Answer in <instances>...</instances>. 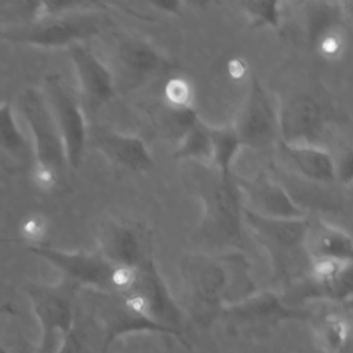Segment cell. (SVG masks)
Listing matches in <instances>:
<instances>
[{
  "instance_id": "cell-1",
  "label": "cell",
  "mask_w": 353,
  "mask_h": 353,
  "mask_svg": "<svg viewBox=\"0 0 353 353\" xmlns=\"http://www.w3.org/2000/svg\"><path fill=\"white\" fill-rule=\"evenodd\" d=\"M29 251L58 269L68 283L116 295L137 291L145 269L117 265L98 251H66L48 245L29 247Z\"/></svg>"
},
{
  "instance_id": "cell-2",
  "label": "cell",
  "mask_w": 353,
  "mask_h": 353,
  "mask_svg": "<svg viewBox=\"0 0 353 353\" xmlns=\"http://www.w3.org/2000/svg\"><path fill=\"white\" fill-rule=\"evenodd\" d=\"M18 110L30 132L32 178L37 188L57 186L66 160L59 132L41 88L26 87L18 98Z\"/></svg>"
},
{
  "instance_id": "cell-3",
  "label": "cell",
  "mask_w": 353,
  "mask_h": 353,
  "mask_svg": "<svg viewBox=\"0 0 353 353\" xmlns=\"http://www.w3.org/2000/svg\"><path fill=\"white\" fill-rule=\"evenodd\" d=\"M87 3L83 8L0 29V40L43 48L70 47L99 33L106 17Z\"/></svg>"
},
{
  "instance_id": "cell-4",
  "label": "cell",
  "mask_w": 353,
  "mask_h": 353,
  "mask_svg": "<svg viewBox=\"0 0 353 353\" xmlns=\"http://www.w3.org/2000/svg\"><path fill=\"white\" fill-rule=\"evenodd\" d=\"M306 218L270 219L243 208V222L269 254L273 266L280 273L302 270L310 265L305 250Z\"/></svg>"
},
{
  "instance_id": "cell-5",
  "label": "cell",
  "mask_w": 353,
  "mask_h": 353,
  "mask_svg": "<svg viewBox=\"0 0 353 353\" xmlns=\"http://www.w3.org/2000/svg\"><path fill=\"white\" fill-rule=\"evenodd\" d=\"M200 199L203 203L200 232L210 240L239 245L244 225V207L234 176L222 178L212 171V178L204 183Z\"/></svg>"
},
{
  "instance_id": "cell-6",
  "label": "cell",
  "mask_w": 353,
  "mask_h": 353,
  "mask_svg": "<svg viewBox=\"0 0 353 353\" xmlns=\"http://www.w3.org/2000/svg\"><path fill=\"white\" fill-rule=\"evenodd\" d=\"M41 91L59 132L66 165L76 170L83 160L88 142V125L84 109L59 74L46 76Z\"/></svg>"
},
{
  "instance_id": "cell-7",
  "label": "cell",
  "mask_w": 353,
  "mask_h": 353,
  "mask_svg": "<svg viewBox=\"0 0 353 353\" xmlns=\"http://www.w3.org/2000/svg\"><path fill=\"white\" fill-rule=\"evenodd\" d=\"M243 148L266 149L279 142V109L262 84L252 79L248 92L230 123Z\"/></svg>"
},
{
  "instance_id": "cell-8",
  "label": "cell",
  "mask_w": 353,
  "mask_h": 353,
  "mask_svg": "<svg viewBox=\"0 0 353 353\" xmlns=\"http://www.w3.org/2000/svg\"><path fill=\"white\" fill-rule=\"evenodd\" d=\"M109 261L135 269L154 265L149 234L127 221H109L98 230V250Z\"/></svg>"
},
{
  "instance_id": "cell-9",
  "label": "cell",
  "mask_w": 353,
  "mask_h": 353,
  "mask_svg": "<svg viewBox=\"0 0 353 353\" xmlns=\"http://www.w3.org/2000/svg\"><path fill=\"white\" fill-rule=\"evenodd\" d=\"M243 207L252 214L270 219H303L307 212L288 192L266 175L234 178Z\"/></svg>"
},
{
  "instance_id": "cell-10",
  "label": "cell",
  "mask_w": 353,
  "mask_h": 353,
  "mask_svg": "<svg viewBox=\"0 0 353 353\" xmlns=\"http://www.w3.org/2000/svg\"><path fill=\"white\" fill-rule=\"evenodd\" d=\"M74 68L83 109L94 110L109 101L114 91L112 70L83 43L68 47Z\"/></svg>"
},
{
  "instance_id": "cell-11",
  "label": "cell",
  "mask_w": 353,
  "mask_h": 353,
  "mask_svg": "<svg viewBox=\"0 0 353 353\" xmlns=\"http://www.w3.org/2000/svg\"><path fill=\"white\" fill-rule=\"evenodd\" d=\"M112 164L132 172H146L153 168V157L143 139L105 127L88 128V142Z\"/></svg>"
},
{
  "instance_id": "cell-12",
  "label": "cell",
  "mask_w": 353,
  "mask_h": 353,
  "mask_svg": "<svg viewBox=\"0 0 353 353\" xmlns=\"http://www.w3.org/2000/svg\"><path fill=\"white\" fill-rule=\"evenodd\" d=\"M323 127V110L310 97L299 95L279 108V141L285 143H317Z\"/></svg>"
},
{
  "instance_id": "cell-13",
  "label": "cell",
  "mask_w": 353,
  "mask_h": 353,
  "mask_svg": "<svg viewBox=\"0 0 353 353\" xmlns=\"http://www.w3.org/2000/svg\"><path fill=\"white\" fill-rule=\"evenodd\" d=\"M26 294L43 328L41 353L50 347V342L57 330H65L70 321V299L65 285H37L26 287Z\"/></svg>"
},
{
  "instance_id": "cell-14",
  "label": "cell",
  "mask_w": 353,
  "mask_h": 353,
  "mask_svg": "<svg viewBox=\"0 0 353 353\" xmlns=\"http://www.w3.org/2000/svg\"><path fill=\"white\" fill-rule=\"evenodd\" d=\"M277 150L291 170L309 181L331 183L336 179L335 159L319 143H285L279 141Z\"/></svg>"
},
{
  "instance_id": "cell-15",
  "label": "cell",
  "mask_w": 353,
  "mask_h": 353,
  "mask_svg": "<svg viewBox=\"0 0 353 353\" xmlns=\"http://www.w3.org/2000/svg\"><path fill=\"white\" fill-rule=\"evenodd\" d=\"M305 250L310 261L336 259L352 262L353 243L350 234L320 218L306 219Z\"/></svg>"
},
{
  "instance_id": "cell-16",
  "label": "cell",
  "mask_w": 353,
  "mask_h": 353,
  "mask_svg": "<svg viewBox=\"0 0 353 353\" xmlns=\"http://www.w3.org/2000/svg\"><path fill=\"white\" fill-rule=\"evenodd\" d=\"M117 58L125 72L137 79L160 70L165 63L163 55L152 44L137 39L121 41Z\"/></svg>"
},
{
  "instance_id": "cell-17",
  "label": "cell",
  "mask_w": 353,
  "mask_h": 353,
  "mask_svg": "<svg viewBox=\"0 0 353 353\" xmlns=\"http://www.w3.org/2000/svg\"><path fill=\"white\" fill-rule=\"evenodd\" d=\"M176 159L190 160L210 168L211 164V134L210 125L197 114L183 125V132L175 150Z\"/></svg>"
},
{
  "instance_id": "cell-18",
  "label": "cell",
  "mask_w": 353,
  "mask_h": 353,
  "mask_svg": "<svg viewBox=\"0 0 353 353\" xmlns=\"http://www.w3.org/2000/svg\"><path fill=\"white\" fill-rule=\"evenodd\" d=\"M211 134V164L210 168L222 178L232 176V165L239 152L243 149L240 139L232 127L210 125Z\"/></svg>"
},
{
  "instance_id": "cell-19",
  "label": "cell",
  "mask_w": 353,
  "mask_h": 353,
  "mask_svg": "<svg viewBox=\"0 0 353 353\" xmlns=\"http://www.w3.org/2000/svg\"><path fill=\"white\" fill-rule=\"evenodd\" d=\"M0 148L18 160L32 154L30 145L17 123L10 101L0 103Z\"/></svg>"
},
{
  "instance_id": "cell-20",
  "label": "cell",
  "mask_w": 353,
  "mask_h": 353,
  "mask_svg": "<svg viewBox=\"0 0 353 353\" xmlns=\"http://www.w3.org/2000/svg\"><path fill=\"white\" fill-rule=\"evenodd\" d=\"M312 47L320 58L328 62H335L343 58L347 50V30L343 22L334 23L316 34L310 40Z\"/></svg>"
},
{
  "instance_id": "cell-21",
  "label": "cell",
  "mask_w": 353,
  "mask_h": 353,
  "mask_svg": "<svg viewBox=\"0 0 353 353\" xmlns=\"http://www.w3.org/2000/svg\"><path fill=\"white\" fill-rule=\"evenodd\" d=\"M163 98L168 109L176 116L193 112L194 90L190 81L185 77H171L165 81Z\"/></svg>"
},
{
  "instance_id": "cell-22",
  "label": "cell",
  "mask_w": 353,
  "mask_h": 353,
  "mask_svg": "<svg viewBox=\"0 0 353 353\" xmlns=\"http://www.w3.org/2000/svg\"><path fill=\"white\" fill-rule=\"evenodd\" d=\"M237 6L254 25L279 26L280 23L281 4L277 1H243Z\"/></svg>"
},
{
  "instance_id": "cell-23",
  "label": "cell",
  "mask_w": 353,
  "mask_h": 353,
  "mask_svg": "<svg viewBox=\"0 0 353 353\" xmlns=\"http://www.w3.org/2000/svg\"><path fill=\"white\" fill-rule=\"evenodd\" d=\"M47 232H48V222L44 215L37 212L26 215L19 225V233L25 241L32 244L30 247L41 245L43 240L47 236Z\"/></svg>"
},
{
  "instance_id": "cell-24",
  "label": "cell",
  "mask_w": 353,
  "mask_h": 353,
  "mask_svg": "<svg viewBox=\"0 0 353 353\" xmlns=\"http://www.w3.org/2000/svg\"><path fill=\"white\" fill-rule=\"evenodd\" d=\"M0 353H10L8 349H7L1 342H0Z\"/></svg>"
}]
</instances>
